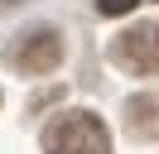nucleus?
Returning a JSON list of instances; mask_svg holds the SVG:
<instances>
[{
    "instance_id": "1",
    "label": "nucleus",
    "mask_w": 159,
    "mask_h": 154,
    "mask_svg": "<svg viewBox=\"0 0 159 154\" xmlns=\"http://www.w3.org/2000/svg\"><path fill=\"white\" fill-rule=\"evenodd\" d=\"M43 154H111V135L101 125V116L72 111L43 130Z\"/></svg>"
},
{
    "instance_id": "2",
    "label": "nucleus",
    "mask_w": 159,
    "mask_h": 154,
    "mask_svg": "<svg viewBox=\"0 0 159 154\" xmlns=\"http://www.w3.org/2000/svg\"><path fill=\"white\" fill-rule=\"evenodd\" d=\"M111 63L125 67V72H140V77L159 72V19L125 29V34L111 43Z\"/></svg>"
},
{
    "instance_id": "3",
    "label": "nucleus",
    "mask_w": 159,
    "mask_h": 154,
    "mask_svg": "<svg viewBox=\"0 0 159 154\" xmlns=\"http://www.w3.org/2000/svg\"><path fill=\"white\" fill-rule=\"evenodd\" d=\"M10 63L20 67V72H29V77L53 72V67L63 63V38H58V29H29V34L20 38V48L10 53Z\"/></svg>"
},
{
    "instance_id": "4",
    "label": "nucleus",
    "mask_w": 159,
    "mask_h": 154,
    "mask_svg": "<svg viewBox=\"0 0 159 154\" xmlns=\"http://www.w3.org/2000/svg\"><path fill=\"white\" fill-rule=\"evenodd\" d=\"M125 130L135 140H159V96L154 92H140L125 101Z\"/></svg>"
},
{
    "instance_id": "5",
    "label": "nucleus",
    "mask_w": 159,
    "mask_h": 154,
    "mask_svg": "<svg viewBox=\"0 0 159 154\" xmlns=\"http://www.w3.org/2000/svg\"><path fill=\"white\" fill-rule=\"evenodd\" d=\"M135 5H140V0H97V10H101V15H130Z\"/></svg>"
}]
</instances>
